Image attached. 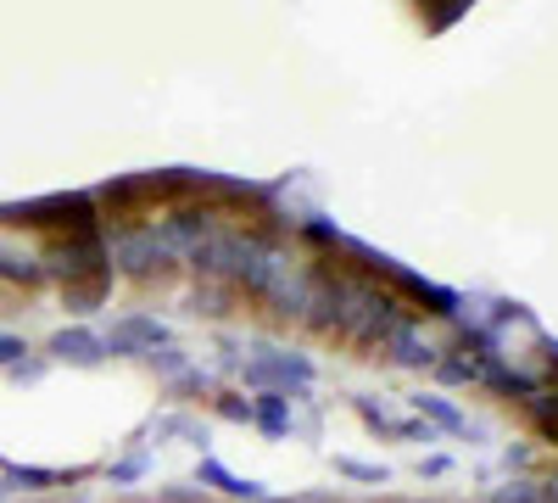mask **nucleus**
<instances>
[{
	"mask_svg": "<svg viewBox=\"0 0 558 503\" xmlns=\"http://www.w3.org/2000/svg\"><path fill=\"white\" fill-rule=\"evenodd\" d=\"M246 381L263 386V392H291V386H307L313 381V363L296 358V352H263L246 363Z\"/></svg>",
	"mask_w": 558,
	"mask_h": 503,
	"instance_id": "1",
	"label": "nucleus"
},
{
	"mask_svg": "<svg viewBox=\"0 0 558 503\" xmlns=\"http://www.w3.org/2000/svg\"><path fill=\"white\" fill-rule=\"evenodd\" d=\"M101 342H107L112 358H146V352H157L168 342V331L157 325V319H146V313H129V319H118Z\"/></svg>",
	"mask_w": 558,
	"mask_h": 503,
	"instance_id": "2",
	"label": "nucleus"
},
{
	"mask_svg": "<svg viewBox=\"0 0 558 503\" xmlns=\"http://www.w3.org/2000/svg\"><path fill=\"white\" fill-rule=\"evenodd\" d=\"M51 358H62V363H78V370H96V363L107 358V342H101L96 331L73 325V331H57V336H51Z\"/></svg>",
	"mask_w": 558,
	"mask_h": 503,
	"instance_id": "3",
	"label": "nucleus"
},
{
	"mask_svg": "<svg viewBox=\"0 0 558 503\" xmlns=\"http://www.w3.org/2000/svg\"><path fill=\"white\" fill-rule=\"evenodd\" d=\"M386 347L397 352V363H408V370H430V363H436V347H430V342H418L413 319H402V325L386 336Z\"/></svg>",
	"mask_w": 558,
	"mask_h": 503,
	"instance_id": "4",
	"label": "nucleus"
},
{
	"mask_svg": "<svg viewBox=\"0 0 558 503\" xmlns=\"http://www.w3.org/2000/svg\"><path fill=\"white\" fill-rule=\"evenodd\" d=\"M252 420L268 431V436H286L291 431V392H263L252 403Z\"/></svg>",
	"mask_w": 558,
	"mask_h": 503,
	"instance_id": "5",
	"label": "nucleus"
},
{
	"mask_svg": "<svg viewBox=\"0 0 558 503\" xmlns=\"http://www.w3.org/2000/svg\"><path fill=\"white\" fill-rule=\"evenodd\" d=\"M196 476H202V481H213V487H218V492H229V498H252V503L263 498V487H257L252 476H235V470H223L218 459H207V465H202Z\"/></svg>",
	"mask_w": 558,
	"mask_h": 503,
	"instance_id": "6",
	"label": "nucleus"
},
{
	"mask_svg": "<svg viewBox=\"0 0 558 503\" xmlns=\"http://www.w3.org/2000/svg\"><path fill=\"white\" fill-rule=\"evenodd\" d=\"M107 286H112V274H96V280H84V286H68V308H73V313H89V308H101Z\"/></svg>",
	"mask_w": 558,
	"mask_h": 503,
	"instance_id": "7",
	"label": "nucleus"
},
{
	"mask_svg": "<svg viewBox=\"0 0 558 503\" xmlns=\"http://www.w3.org/2000/svg\"><path fill=\"white\" fill-rule=\"evenodd\" d=\"M418 408H425V415L436 420V426H447V431H463V415L452 403H441V397H418Z\"/></svg>",
	"mask_w": 558,
	"mask_h": 503,
	"instance_id": "8",
	"label": "nucleus"
},
{
	"mask_svg": "<svg viewBox=\"0 0 558 503\" xmlns=\"http://www.w3.org/2000/svg\"><path fill=\"white\" fill-rule=\"evenodd\" d=\"M57 481H62L57 470H23V465L7 470V487H57Z\"/></svg>",
	"mask_w": 558,
	"mask_h": 503,
	"instance_id": "9",
	"label": "nucleus"
},
{
	"mask_svg": "<svg viewBox=\"0 0 558 503\" xmlns=\"http://www.w3.org/2000/svg\"><path fill=\"white\" fill-rule=\"evenodd\" d=\"M146 363H151V370H162V375H179V370H184V352L162 342L157 352H146Z\"/></svg>",
	"mask_w": 558,
	"mask_h": 503,
	"instance_id": "10",
	"label": "nucleus"
},
{
	"mask_svg": "<svg viewBox=\"0 0 558 503\" xmlns=\"http://www.w3.org/2000/svg\"><path fill=\"white\" fill-rule=\"evenodd\" d=\"M28 347H23V336H12V331H0V370H12V363L23 358Z\"/></svg>",
	"mask_w": 558,
	"mask_h": 503,
	"instance_id": "11",
	"label": "nucleus"
},
{
	"mask_svg": "<svg viewBox=\"0 0 558 503\" xmlns=\"http://www.w3.org/2000/svg\"><path fill=\"white\" fill-rule=\"evenodd\" d=\"M45 370H51L45 358H17V363H12V381H23V386H28V381H39Z\"/></svg>",
	"mask_w": 558,
	"mask_h": 503,
	"instance_id": "12",
	"label": "nucleus"
},
{
	"mask_svg": "<svg viewBox=\"0 0 558 503\" xmlns=\"http://www.w3.org/2000/svg\"><path fill=\"white\" fill-rule=\"evenodd\" d=\"M336 470H347V476H357V481H386L380 465H357V459H336Z\"/></svg>",
	"mask_w": 558,
	"mask_h": 503,
	"instance_id": "13",
	"label": "nucleus"
},
{
	"mask_svg": "<svg viewBox=\"0 0 558 503\" xmlns=\"http://www.w3.org/2000/svg\"><path fill=\"white\" fill-rule=\"evenodd\" d=\"M430 7H436V17H441V23H447V17H458V12H463V7H470V0H430Z\"/></svg>",
	"mask_w": 558,
	"mask_h": 503,
	"instance_id": "14",
	"label": "nucleus"
},
{
	"mask_svg": "<svg viewBox=\"0 0 558 503\" xmlns=\"http://www.w3.org/2000/svg\"><path fill=\"white\" fill-rule=\"evenodd\" d=\"M536 503H558V481H547V487L536 492Z\"/></svg>",
	"mask_w": 558,
	"mask_h": 503,
	"instance_id": "15",
	"label": "nucleus"
}]
</instances>
